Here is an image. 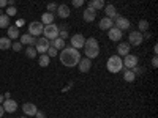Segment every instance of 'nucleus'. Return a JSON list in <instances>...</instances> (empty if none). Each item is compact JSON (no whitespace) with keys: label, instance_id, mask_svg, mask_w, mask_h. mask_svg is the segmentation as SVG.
Wrapping results in <instances>:
<instances>
[{"label":"nucleus","instance_id":"nucleus-31","mask_svg":"<svg viewBox=\"0 0 158 118\" xmlns=\"http://www.w3.org/2000/svg\"><path fill=\"white\" fill-rule=\"evenodd\" d=\"M46 54L49 55V58H52V57H56V55L59 54V50H57L56 47H52V46H51V47L48 49V52H46Z\"/></svg>","mask_w":158,"mask_h":118},{"label":"nucleus","instance_id":"nucleus-32","mask_svg":"<svg viewBox=\"0 0 158 118\" xmlns=\"http://www.w3.org/2000/svg\"><path fill=\"white\" fill-rule=\"evenodd\" d=\"M16 13H18V10H16V6H8L6 8V16H16Z\"/></svg>","mask_w":158,"mask_h":118},{"label":"nucleus","instance_id":"nucleus-20","mask_svg":"<svg viewBox=\"0 0 158 118\" xmlns=\"http://www.w3.org/2000/svg\"><path fill=\"white\" fill-rule=\"evenodd\" d=\"M98 27L101 30H109L111 27H114V21L111 18H103L100 22H98Z\"/></svg>","mask_w":158,"mask_h":118},{"label":"nucleus","instance_id":"nucleus-3","mask_svg":"<svg viewBox=\"0 0 158 118\" xmlns=\"http://www.w3.org/2000/svg\"><path fill=\"white\" fill-rule=\"evenodd\" d=\"M106 68L109 73H120L123 69V61H122V57L118 55H111L106 61Z\"/></svg>","mask_w":158,"mask_h":118},{"label":"nucleus","instance_id":"nucleus-9","mask_svg":"<svg viewBox=\"0 0 158 118\" xmlns=\"http://www.w3.org/2000/svg\"><path fill=\"white\" fill-rule=\"evenodd\" d=\"M84 43H85V38H84L82 33H76V35L71 36V47L79 50V49L84 47Z\"/></svg>","mask_w":158,"mask_h":118},{"label":"nucleus","instance_id":"nucleus-8","mask_svg":"<svg viewBox=\"0 0 158 118\" xmlns=\"http://www.w3.org/2000/svg\"><path fill=\"white\" fill-rule=\"evenodd\" d=\"M114 27H117L118 30L123 32V30H128L131 27V22L127 18H123V16H118V18L114 19Z\"/></svg>","mask_w":158,"mask_h":118},{"label":"nucleus","instance_id":"nucleus-43","mask_svg":"<svg viewBox=\"0 0 158 118\" xmlns=\"http://www.w3.org/2000/svg\"><path fill=\"white\" fill-rule=\"evenodd\" d=\"M8 6H15V0H8Z\"/></svg>","mask_w":158,"mask_h":118},{"label":"nucleus","instance_id":"nucleus-36","mask_svg":"<svg viewBox=\"0 0 158 118\" xmlns=\"http://www.w3.org/2000/svg\"><path fill=\"white\" fill-rule=\"evenodd\" d=\"M70 36V33L67 32V30H59V38H62V39H67Z\"/></svg>","mask_w":158,"mask_h":118},{"label":"nucleus","instance_id":"nucleus-38","mask_svg":"<svg viewBox=\"0 0 158 118\" xmlns=\"http://www.w3.org/2000/svg\"><path fill=\"white\" fill-rule=\"evenodd\" d=\"M15 25H16L18 29H21V27H24V25H25V21H24V19H18Z\"/></svg>","mask_w":158,"mask_h":118},{"label":"nucleus","instance_id":"nucleus-27","mask_svg":"<svg viewBox=\"0 0 158 118\" xmlns=\"http://www.w3.org/2000/svg\"><path fill=\"white\" fill-rule=\"evenodd\" d=\"M104 0H92V2L89 3V6L90 8H94V10H103L104 8Z\"/></svg>","mask_w":158,"mask_h":118},{"label":"nucleus","instance_id":"nucleus-34","mask_svg":"<svg viewBox=\"0 0 158 118\" xmlns=\"http://www.w3.org/2000/svg\"><path fill=\"white\" fill-rule=\"evenodd\" d=\"M11 49L15 50V52H19V50L22 49V44H21L19 41H16V43H13V44H11Z\"/></svg>","mask_w":158,"mask_h":118},{"label":"nucleus","instance_id":"nucleus-14","mask_svg":"<svg viewBox=\"0 0 158 118\" xmlns=\"http://www.w3.org/2000/svg\"><path fill=\"white\" fill-rule=\"evenodd\" d=\"M22 112L25 113V116H35L38 109L33 102H25V104H22Z\"/></svg>","mask_w":158,"mask_h":118},{"label":"nucleus","instance_id":"nucleus-6","mask_svg":"<svg viewBox=\"0 0 158 118\" xmlns=\"http://www.w3.org/2000/svg\"><path fill=\"white\" fill-rule=\"evenodd\" d=\"M49 47H51L49 39H46L44 36H43V38H36V44H35V49H36V52H38V54H46Z\"/></svg>","mask_w":158,"mask_h":118},{"label":"nucleus","instance_id":"nucleus-42","mask_svg":"<svg viewBox=\"0 0 158 118\" xmlns=\"http://www.w3.org/2000/svg\"><path fill=\"white\" fill-rule=\"evenodd\" d=\"M3 113H5V110H3V106H2V104H0V118L3 116Z\"/></svg>","mask_w":158,"mask_h":118},{"label":"nucleus","instance_id":"nucleus-47","mask_svg":"<svg viewBox=\"0 0 158 118\" xmlns=\"http://www.w3.org/2000/svg\"><path fill=\"white\" fill-rule=\"evenodd\" d=\"M21 118H27V116H21Z\"/></svg>","mask_w":158,"mask_h":118},{"label":"nucleus","instance_id":"nucleus-4","mask_svg":"<svg viewBox=\"0 0 158 118\" xmlns=\"http://www.w3.org/2000/svg\"><path fill=\"white\" fill-rule=\"evenodd\" d=\"M43 35H44L46 39L52 41V39L59 38V27L56 24H48V25H44V29H43Z\"/></svg>","mask_w":158,"mask_h":118},{"label":"nucleus","instance_id":"nucleus-23","mask_svg":"<svg viewBox=\"0 0 158 118\" xmlns=\"http://www.w3.org/2000/svg\"><path fill=\"white\" fill-rule=\"evenodd\" d=\"M52 47H56L57 50H62L63 47H67V44H65V39L62 38H56V39H52V41H49Z\"/></svg>","mask_w":158,"mask_h":118},{"label":"nucleus","instance_id":"nucleus-18","mask_svg":"<svg viewBox=\"0 0 158 118\" xmlns=\"http://www.w3.org/2000/svg\"><path fill=\"white\" fill-rule=\"evenodd\" d=\"M104 13H106V18H111L112 21L115 19V18H118V16H120V14H118V13H117V8L114 6V5H104Z\"/></svg>","mask_w":158,"mask_h":118},{"label":"nucleus","instance_id":"nucleus-7","mask_svg":"<svg viewBox=\"0 0 158 118\" xmlns=\"http://www.w3.org/2000/svg\"><path fill=\"white\" fill-rule=\"evenodd\" d=\"M142 33L141 32H131L130 35H128V44L130 46H135V47H138V46H141L142 44Z\"/></svg>","mask_w":158,"mask_h":118},{"label":"nucleus","instance_id":"nucleus-46","mask_svg":"<svg viewBox=\"0 0 158 118\" xmlns=\"http://www.w3.org/2000/svg\"><path fill=\"white\" fill-rule=\"evenodd\" d=\"M3 101H5V98H3V95H0V104H2Z\"/></svg>","mask_w":158,"mask_h":118},{"label":"nucleus","instance_id":"nucleus-44","mask_svg":"<svg viewBox=\"0 0 158 118\" xmlns=\"http://www.w3.org/2000/svg\"><path fill=\"white\" fill-rule=\"evenodd\" d=\"M153 54H155V55H156V54H158V46H156V44H155V46H153Z\"/></svg>","mask_w":158,"mask_h":118},{"label":"nucleus","instance_id":"nucleus-12","mask_svg":"<svg viewBox=\"0 0 158 118\" xmlns=\"http://www.w3.org/2000/svg\"><path fill=\"white\" fill-rule=\"evenodd\" d=\"M77 68H79V73H84V74L89 73L90 68H92V60L87 58V57L81 58V60H79V63H77Z\"/></svg>","mask_w":158,"mask_h":118},{"label":"nucleus","instance_id":"nucleus-1","mask_svg":"<svg viewBox=\"0 0 158 118\" xmlns=\"http://www.w3.org/2000/svg\"><path fill=\"white\" fill-rule=\"evenodd\" d=\"M79 60H81V54L79 50L74 47H63L60 50V63L67 68H73L77 66Z\"/></svg>","mask_w":158,"mask_h":118},{"label":"nucleus","instance_id":"nucleus-16","mask_svg":"<svg viewBox=\"0 0 158 118\" xmlns=\"http://www.w3.org/2000/svg\"><path fill=\"white\" fill-rule=\"evenodd\" d=\"M56 13H57V16L60 18V19H67L68 16H70V6L68 5H65V3H62V5H57V10H56Z\"/></svg>","mask_w":158,"mask_h":118},{"label":"nucleus","instance_id":"nucleus-37","mask_svg":"<svg viewBox=\"0 0 158 118\" xmlns=\"http://www.w3.org/2000/svg\"><path fill=\"white\" fill-rule=\"evenodd\" d=\"M131 71H133V73H135V76H136V74H141V73H144V68H139L138 65H136L135 68H131Z\"/></svg>","mask_w":158,"mask_h":118},{"label":"nucleus","instance_id":"nucleus-24","mask_svg":"<svg viewBox=\"0 0 158 118\" xmlns=\"http://www.w3.org/2000/svg\"><path fill=\"white\" fill-rule=\"evenodd\" d=\"M49 63H51V58H49L48 54H40V57H38V65L40 66L46 68V66H49Z\"/></svg>","mask_w":158,"mask_h":118},{"label":"nucleus","instance_id":"nucleus-15","mask_svg":"<svg viewBox=\"0 0 158 118\" xmlns=\"http://www.w3.org/2000/svg\"><path fill=\"white\" fill-rule=\"evenodd\" d=\"M19 43L21 44H25V46H35L36 44V38L32 36L30 33H24L19 36Z\"/></svg>","mask_w":158,"mask_h":118},{"label":"nucleus","instance_id":"nucleus-19","mask_svg":"<svg viewBox=\"0 0 158 118\" xmlns=\"http://www.w3.org/2000/svg\"><path fill=\"white\" fill-rule=\"evenodd\" d=\"M130 49H131V46H130L128 43H120V44L117 46V55H118V57L128 55V54H130Z\"/></svg>","mask_w":158,"mask_h":118},{"label":"nucleus","instance_id":"nucleus-21","mask_svg":"<svg viewBox=\"0 0 158 118\" xmlns=\"http://www.w3.org/2000/svg\"><path fill=\"white\" fill-rule=\"evenodd\" d=\"M6 30H8V38H10V39H18V38L21 36L19 29L16 27V25H10Z\"/></svg>","mask_w":158,"mask_h":118},{"label":"nucleus","instance_id":"nucleus-26","mask_svg":"<svg viewBox=\"0 0 158 118\" xmlns=\"http://www.w3.org/2000/svg\"><path fill=\"white\" fill-rule=\"evenodd\" d=\"M135 79H136V76H135L133 71H131V69H127V68L123 69V81H125V82H133Z\"/></svg>","mask_w":158,"mask_h":118},{"label":"nucleus","instance_id":"nucleus-2","mask_svg":"<svg viewBox=\"0 0 158 118\" xmlns=\"http://www.w3.org/2000/svg\"><path fill=\"white\" fill-rule=\"evenodd\" d=\"M84 52H85V57L87 58H97L100 55V44L95 38H89L85 39V43H84Z\"/></svg>","mask_w":158,"mask_h":118},{"label":"nucleus","instance_id":"nucleus-41","mask_svg":"<svg viewBox=\"0 0 158 118\" xmlns=\"http://www.w3.org/2000/svg\"><path fill=\"white\" fill-rule=\"evenodd\" d=\"M35 116H36V118H46V115H44L43 112H40V110H38V112L35 113Z\"/></svg>","mask_w":158,"mask_h":118},{"label":"nucleus","instance_id":"nucleus-30","mask_svg":"<svg viewBox=\"0 0 158 118\" xmlns=\"http://www.w3.org/2000/svg\"><path fill=\"white\" fill-rule=\"evenodd\" d=\"M25 55H27L29 58H36L38 57V52H36L35 46H29L27 49H25Z\"/></svg>","mask_w":158,"mask_h":118},{"label":"nucleus","instance_id":"nucleus-39","mask_svg":"<svg viewBox=\"0 0 158 118\" xmlns=\"http://www.w3.org/2000/svg\"><path fill=\"white\" fill-rule=\"evenodd\" d=\"M152 66H153V68L158 66V57H156V55H153V58H152Z\"/></svg>","mask_w":158,"mask_h":118},{"label":"nucleus","instance_id":"nucleus-28","mask_svg":"<svg viewBox=\"0 0 158 118\" xmlns=\"http://www.w3.org/2000/svg\"><path fill=\"white\" fill-rule=\"evenodd\" d=\"M147 30H149V21L141 19V21H139V24H138V32L144 33V32H147Z\"/></svg>","mask_w":158,"mask_h":118},{"label":"nucleus","instance_id":"nucleus-40","mask_svg":"<svg viewBox=\"0 0 158 118\" xmlns=\"http://www.w3.org/2000/svg\"><path fill=\"white\" fill-rule=\"evenodd\" d=\"M8 6V0H0V8H5Z\"/></svg>","mask_w":158,"mask_h":118},{"label":"nucleus","instance_id":"nucleus-17","mask_svg":"<svg viewBox=\"0 0 158 118\" xmlns=\"http://www.w3.org/2000/svg\"><path fill=\"white\" fill-rule=\"evenodd\" d=\"M82 18L85 22H94L97 19V10L87 6V10H84V13H82Z\"/></svg>","mask_w":158,"mask_h":118},{"label":"nucleus","instance_id":"nucleus-22","mask_svg":"<svg viewBox=\"0 0 158 118\" xmlns=\"http://www.w3.org/2000/svg\"><path fill=\"white\" fill-rule=\"evenodd\" d=\"M41 22H43V25L54 24V13H49V11L43 13V14H41Z\"/></svg>","mask_w":158,"mask_h":118},{"label":"nucleus","instance_id":"nucleus-45","mask_svg":"<svg viewBox=\"0 0 158 118\" xmlns=\"http://www.w3.org/2000/svg\"><path fill=\"white\" fill-rule=\"evenodd\" d=\"M3 98H5V99H10V98H11V95H10V91H8V93H5V95H3Z\"/></svg>","mask_w":158,"mask_h":118},{"label":"nucleus","instance_id":"nucleus-5","mask_svg":"<svg viewBox=\"0 0 158 118\" xmlns=\"http://www.w3.org/2000/svg\"><path fill=\"white\" fill-rule=\"evenodd\" d=\"M43 29H44V25H43L41 21H33V22L29 24V33L35 38L38 35H43Z\"/></svg>","mask_w":158,"mask_h":118},{"label":"nucleus","instance_id":"nucleus-29","mask_svg":"<svg viewBox=\"0 0 158 118\" xmlns=\"http://www.w3.org/2000/svg\"><path fill=\"white\" fill-rule=\"evenodd\" d=\"M10 27V16L0 14V29H8Z\"/></svg>","mask_w":158,"mask_h":118},{"label":"nucleus","instance_id":"nucleus-10","mask_svg":"<svg viewBox=\"0 0 158 118\" xmlns=\"http://www.w3.org/2000/svg\"><path fill=\"white\" fill-rule=\"evenodd\" d=\"M138 57L136 55H131V54H128V55H125L123 58H122V61H123V68H127V69H131V68H135L136 65H138Z\"/></svg>","mask_w":158,"mask_h":118},{"label":"nucleus","instance_id":"nucleus-33","mask_svg":"<svg viewBox=\"0 0 158 118\" xmlns=\"http://www.w3.org/2000/svg\"><path fill=\"white\" fill-rule=\"evenodd\" d=\"M46 10H48L49 13H54V11L57 10V3H54V2H51V3H48V6H46Z\"/></svg>","mask_w":158,"mask_h":118},{"label":"nucleus","instance_id":"nucleus-13","mask_svg":"<svg viewBox=\"0 0 158 118\" xmlns=\"http://www.w3.org/2000/svg\"><path fill=\"white\" fill-rule=\"evenodd\" d=\"M122 36H123V32L118 30L117 27H111L108 30V38L111 39V41H120Z\"/></svg>","mask_w":158,"mask_h":118},{"label":"nucleus","instance_id":"nucleus-35","mask_svg":"<svg viewBox=\"0 0 158 118\" xmlns=\"http://www.w3.org/2000/svg\"><path fill=\"white\" fill-rule=\"evenodd\" d=\"M84 2H85V0H71V3H73L74 8H81L84 5Z\"/></svg>","mask_w":158,"mask_h":118},{"label":"nucleus","instance_id":"nucleus-25","mask_svg":"<svg viewBox=\"0 0 158 118\" xmlns=\"http://www.w3.org/2000/svg\"><path fill=\"white\" fill-rule=\"evenodd\" d=\"M11 39L8 38V36H2L0 38V50H6V49H10L11 47Z\"/></svg>","mask_w":158,"mask_h":118},{"label":"nucleus","instance_id":"nucleus-11","mask_svg":"<svg viewBox=\"0 0 158 118\" xmlns=\"http://www.w3.org/2000/svg\"><path fill=\"white\" fill-rule=\"evenodd\" d=\"M2 106H3V110L8 112V113H15V112L18 110V102L13 101L11 98H10V99H5V101L2 102Z\"/></svg>","mask_w":158,"mask_h":118}]
</instances>
